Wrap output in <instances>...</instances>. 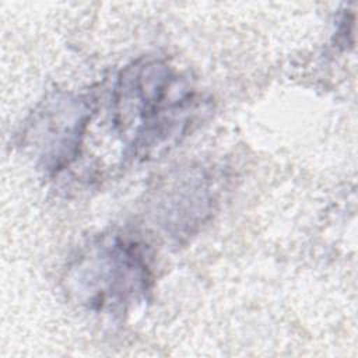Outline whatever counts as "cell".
<instances>
[{
    "label": "cell",
    "mask_w": 358,
    "mask_h": 358,
    "mask_svg": "<svg viewBox=\"0 0 358 358\" xmlns=\"http://www.w3.org/2000/svg\"><path fill=\"white\" fill-rule=\"evenodd\" d=\"M113 123L137 157H148L176 141L200 112L190 83L161 60L127 66L115 87Z\"/></svg>",
    "instance_id": "cell-1"
},
{
    "label": "cell",
    "mask_w": 358,
    "mask_h": 358,
    "mask_svg": "<svg viewBox=\"0 0 358 358\" xmlns=\"http://www.w3.org/2000/svg\"><path fill=\"white\" fill-rule=\"evenodd\" d=\"M67 285L88 309L123 315L147 298L151 273L137 242L120 235L101 236L73 260Z\"/></svg>",
    "instance_id": "cell-2"
},
{
    "label": "cell",
    "mask_w": 358,
    "mask_h": 358,
    "mask_svg": "<svg viewBox=\"0 0 358 358\" xmlns=\"http://www.w3.org/2000/svg\"><path fill=\"white\" fill-rule=\"evenodd\" d=\"M90 119V105L77 95L55 92L28 117L21 145L45 171H59L77 155Z\"/></svg>",
    "instance_id": "cell-3"
}]
</instances>
